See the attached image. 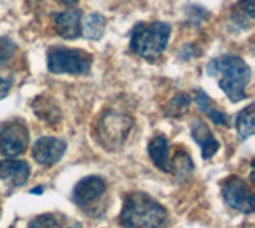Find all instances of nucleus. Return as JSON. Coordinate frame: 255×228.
Returning a JSON list of instances; mask_svg holds the SVG:
<instances>
[{"instance_id": "nucleus-13", "label": "nucleus", "mask_w": 255, "mask_h": 228, "mask_svg": "<svg viewBox=\"0 0 255 228\" xmlns=\"http://www.w3.org/2000/svg\"><path fill=\"white\" fill-rule=\"evenodd\" d=\"M148 156L155 166L163 172H171V156H169V142L164 136H156L148 144Z\"/></svg>"}, {"instance_id": "nucleus-7", "label": "nucleus", "mask_w": 255, "mask_h": 228, "mask_svg": "<svg viewBox=\"0 0 255 228\" xmlns=\"http://www.w3.org/2000/svg\"><path fill=\"white\" fill-rule=\"evenodd\" d=\"M222 198L225 201L227 206L235 209L243 214H252L255 209L254 195L251 192L249 185H247L241 177L230 176L222 182L220 185Z\"/></svg>"}, {"instance_id": "nucleus-17", "label": "nucleus", "mask_w": 255, "mask_h": 228, "mask_svg": "<svg viewBox=\"0 0 255 228\" xmlns=\"http://www.w3.org/2000/svg\"><path fill=\"white\" fill-rule=\"evenodd\" d=\"M190 102L191 101H190V98L187 96V94L179 93V94H175V96L169 101L166 112H167V115H169V116H182L188 110Z\"/></svg>"}, {"instance_id": "nucleus-24", "label": "nucleus", "mask_w": 255, "mask_h": 228, "mask_svg": "<svg viewBox=\"0 0 255 228\" xmlns=\"http://www.w3.org/2000/svg\"><path fill=\"white\" fill-rule=\"evenodd\" d=\"M70 228H78V227H70Z\"/></svg>"}, {"instance_id": "nucleus-6", "label": "nucleus", "mask_w": 255, "mask_h": 228, "mask_svg": "<svg viewBox=\"0 0 255 228\" xmlns=\"http://www.w3.org/2000/svg\"><path fill=\"white\" fill-rule=\"evenodd\" d=\"M29 145V129L21 118H11L0 124V155L13 158L26 152Z\"/></svg>"}, {"instance_id": "nucleus-4", "label": "nucleus", "mask_w": 255, "mask_h": 228, "mask_svg": "<svg viewBox=\"0 0 255 228\" xmlns=\"http://www.w3.org/2000/svg\"><path fill=\"white\" fill-rule=\"evenodd\" d=\"M93 56L83 50L54 46L48 50V70L53 74L85 75L91 69Z\"/></svg>"}, {"instance_id": "nucleus-1", "label": "nucleus", "mask_w": 255, "mask_h": 228, "mask_svg": "<svg viewBox=\"0 0 255 228\" xmlns=\"http://www.w3.org/2000/svg\"><path fill=\"white\" fill-rule=\"evenodd\" d=\"M207 74L217 78L220 90L231 102L246 99V86L249 85L252 70L246 61L235 54H225L207 64Z\"/></svg>"}, {"instance_id": "nucleus-8", "label": "nucleus", "mask_w": 255, "mask_h": 228, "mask_svg": "<svg viewBox=\"0 0 255 228\" xmlns=\"http://www.w3.org/2000/svg\"><path fill=\"white\" fill-rule=\"evenodd\" d=\"M106 190L107 185L101 177L90 176L77 182V185L74 187V192H72V200H74L78 208L88 212L90 208L96 206L94 203H98L102 198Z\"/></svg>"}, {"instance_id": "nucleus-21", "label": "nucleus", "mask_w": 255, "mask_h": 228, "mask_svg": "<svg viewBox=\"0 0 255 228\" xmlns=\"http://www.w3.org/2000/svg\"><path fill=\"white\" fill-rule=\"evenodd\" d=\"M59 2L64 3V5H69V6H70V5H75V3L78 2V0H59Z\"/></svg>"}, {"instance_id": "nucleus-12", "label": "nucleus", "mask_w": 255, "mask_h": 228, "mask_svg": "<svg viewBox=\"0 0 255 228\" xmlns=\"http://www.w3.org/2000/svg\"><path fill=\"white\" fill-rule=\"evenodd\" d=\"M191 137L195 139V142L201 147V155L204 160H211L212 156L219 150V140L214 137L211 129L207 128V124L201 120H195L191 124Z\"/></svg>"}, {"instance_id": "nucleus-14", "label": "nucleus", "mask_w": 255, "mask_h": 228, "mask_svg": "<svg viewBox=\"0 0 255 228\" xmlns=\"http://www.w3.org/2000/svg\"><path fill=\"white\" fill-rule=\"evenodd\" d=\"M193 99H195V104H196V107H198L199 112L209 116V118L212 120V123L219 124V126H228V124H230L228 115H227L225 112H222V110L215 109L212 99H211L209 96H207V94H206L204 91L196 90Z\"/></svg>"}, {"instance_id": "nucleus-19", "label": "nucleus", "mask_w": 255, "mask_h": 228, "mask_svg": "<svg viewBox=\"0 0 255 228\" xmlns=\"http://www.w3.org/2000/svg\"><path fill=\"white\" fill-rule=\"evenodd\" d=\"M16 50V45L10 42L8 38L0 37V66H5L8 61L13 58Z\"/></svg>"}, {"instance_id": "nucleus-22", "label": "nucleus", "mask_w": 255, "mask_h": 228, "mask_svg": "<svg viewBox=\"0 0 255 228\" xmlns=\"http://www.w3.org/2000/svg\"><path fill=\"white\" fill-rule=\"evenodd\" d=\"M30 193H43V187H38V188H34V190H32Z\"/></svg>"}, {"instance_id": "nucleus-2", "label": "nucleus", "mask_w": 255, "mask_h": 228, "mask_svg": "<svg viewBox=\"0 0 255 228\" xmlns=\"http://www.w3.org/2000/svg\"><path fill=\"white\" fill-rule=\"evenodd\" d=\"M167 211L145 192H132L125 198L120 225L123 228H163Z\"/></svg>"}, {"instance_id": "nucleus-23", "label": "nucleus", "mask_w": 255, "mask_h": 228, "mask_svg": "<svg viewBox=\"0 0 255 228\" xmlns=\"http://www.w3.org/2000/svg\"><path fill=\"white\" fill-rule=\"evenodd\" d=\"M0 217H2V211H0Z\"/></svg>"}, {"instance_id": "nucleus-16", "label": "nucleus", "mask_w": 255, "mask_h": 228, "mask_svg": "<svg viewBox=\"0 0 255 228\" xmlns=\"http://www.w3.org/2000/svg\"><path fill=\"white\" fill-rule=\"evenodd\" d=\"M106 30V18L98 13H90L82 22V34L88 40H99Z\"/></svg>"}, {"instance_id": "nucleus-20", "label": "nucleus", "mask_w": 255, "mask_h": 228, "mask_svg": "<svg viewBox=\"0 0 255 228\" xmlns=\"http://www.w3.org/2000/svg\"><path fill=\"white\" fill-rule=\"evenodd\" d=\"M10 88H11V83L5 80V78L0 77V99H3L8 96V93H10Z\"/></svg>"}, {"instance_id": "nucleus-10", "label": "nucleus", "mask_w": 255, "mask_h": 228, "mask_svg": "<svg viewBox=\"0 0 255 228\" xmlns=\"http://www.w3.org/2000/svg\"><path fill=\"white\" fill-rule=\"evenodd\" d=\"M30 176V166L22 160H2L0 161V179L8 187H21L27 182Z\"/></svg>"}, {"instance_id": "nucleus-18", "label": "nucleus", "mask_w": 255, "mask_h": 228, "mask_svg": "<svg viewBox=\"0 0 255 228\" xmlns=\"http://www.w3.org/2000/svg\"><path fill=\"white\" fill-rule=\"evenodd\" d=\"M27 228H59V222L51 214H42L32 219Z\"/></svg>"}, {"instance_id": "nucleus-11", "label": "nucleus", "mask_w": 255, "mask_h": 228, "mask_svg": "<svg viewBox=\"0 0 255 228\" xmlns=\"http://www.w3.org/2000/svg\"><path fill=\"white\" fill-rule=\"evenodd\" d=\"M82 11L67 10L54 16V27L58 34L66 40H75L82 35Z\"/></svg>"}, {"instance_id": "nucleus-9", "label": "nucleus", "mask_w": 255, "mask_h": 228, "mask_svg": "<svg viewBox=\"0 0 255 228\" xmlns=\"http://www.w3.org/2000/svg\"><path fill=\"white\" fill-rule=\"evenodd\" d=\"M67 144L56 137H40L32 147V156L42 166H53L66 153Z\"/></svg>"}, {"instance_id": "nucleus-3", "label": "nucleus", "mask_w": 255, "mask_h": 228, "mask_svg": "<svg viewBox=\"0 0 255 228\" xmlns=\"http://www.w3.org/2000/svg\"><path fill=\"white\" fill-rule=\"evenodd\" d=\"M169 35L171 26L166 22H139L131 30V51L147 61H155L166 50Z\"/></svg>"}, {"instance_id": "nucleus-15", "label": "nucleus", "mask_w": 255, "mask_h": 228, "mask_svg": "<svg viewBox=\"0 0 255 228\" xmlns=\"http://www.w3.org/2000/svg\"><path fill=\"white\" fill-rule=\"evenodd\" d=\"M236 131H238V137L241 140L249 139L254 136L255 132V112H254V104L247 106L243 109L241 112L236 116Z\"/></svg>"}, {"instance_id": "nucleus-5", "label": "nucleus", "mask_w": 255, "mask_h": 228, "mask_svg": "<svg viewBox=\"0 0 255 228\" xmlns=\"http://www.w3.org/2000/svg\"><path fill=\"white\" fill-rule=\"evenodd\" d=\"M132 128V120L125 114L118 112H106L98 124V137L101 145L107 150H115L125 140Z\"/></svg>"}]
</instances>
